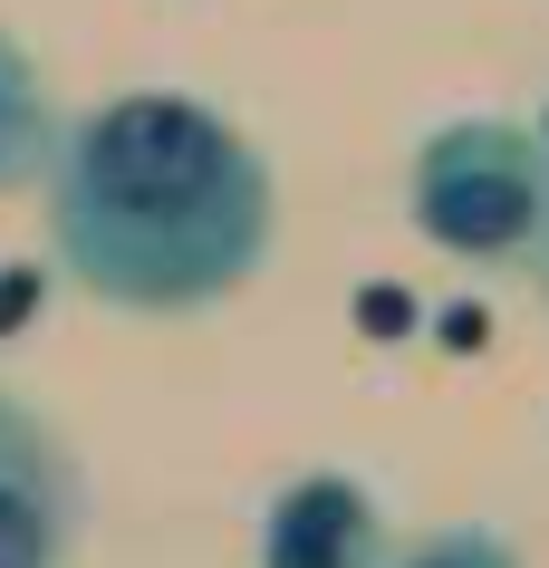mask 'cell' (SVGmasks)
Here are the masks:
<instances>
[{
    "label": "cell",
    "instance_id": "1",
    "mask_svg": "<svg viewBox=\"0 0 549 568\" xmlns=\"http://www.w3.org/2000/svg\"><path fill=\"white\" fill-rule=\"evenodd\" d=\"M49 183V251L96 308L125 318H193L251 290L271 261L279 193L242 125L174 88H135L59 125L39 164Z\"/></svg>",
    "mask_w": 549,
    "mask_h": 568
},
{
    "label": "cell",
    "instance_id": "4",
    "mask_svg": "<svg viewBox=\"0 0 549 568\" xmlns=\"http://www.w3.org/2000/svg\"><path fill=\"white\" fill-rule=\"evenodd\" d=\"M251 559L261 568H386V510L357 473H299L271 491Z\"/></svg>",
    "mask_w": 549,
    "mask_h": 568
},
{
    "label": "cell",
    "instance_id": "2",
    "mask_svg": "<svg viewBox=\"0 0 549 568\" xmlns=\"http://www.w3.org/2000/svg\"><path fill=\"white\" fill-rule=\"evenodd\" d=\"M405 222L472 270H511L549 232V145L520 116H444L405 154Z\"/></svg>",
    "mask_w": 549,
    "mask_h": 568
},
{
    "label": "cell",
    "instance_id": "3",
    "mask_svg": "<svg viewBox=\"0 0 549 568\" xmlns=\"http://www.w3.org/2000/svg\"><path fill=\"white\" fill-rule=\"evenodd\" d=\"M88 530V481L59 424L0 386V568H68Z\"/></svg>",
    "mask_w": 549,
    "mask_h": 568
},
{
    "label": "cell",
    "instance_id": "6",
    "mask_svg": "<svg viewBox=\"0 0 549 568\" xmlns=\"http://www.w3.org/2000/svg\"><path fill=\"white\" fill-rule=\"evenodd\" d=\"M386 568H520V549L482 520H454V530H425L415 549H386Z\"/></svg>",
    "mask_w": 549,
    "mask_h": 568
},
{
    "label": "cell",
    "instance_id": "5",
    "mask_svg": "<svg viewBox=\"0 0 549 568\" xmlns=\"http://www.w3.org/2000/svg\"><path fill=\"white\" fill-rule=\"evenodd\" d=\"M49 145H59V106H49V78H39V59L20 49V39L0 30V193L39 183Z\"/></svg>",
    "mask_w": 549,
    "mask_h": 568
},
{
    "label": "cell",
    "instance_id": "7",
    "mask_svg": "<svg viewBox=\"0 0 549 568\" xmlns=\"http://www.w3.org/2000/svg\"><path fill=\"white\" fill-rule=\"evenodd\" d=\"M530 261H540V280H549V232H540V251H530Z\"/></svg>",
    "mask_w": 549,
    "mask_h": 568
}]
</instances>
